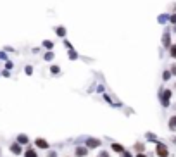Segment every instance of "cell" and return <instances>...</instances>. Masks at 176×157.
Here are the masks:
<instances>
[{
  "mask_svg": "<svg viewBox=\"0 0 176 157\" xmlns=\"http://www.w3.org/2000/svg\"><path fill=\"white\" fill-rule=\"evenodd\" d=\"M171 95H173V92L168 88H162L161 92H159V98H161L162 107H169V104H171Z\"/></svg>",
  "mask_w": 176,
  "mask_h": 157,
  "instance_id": "cell-1",
  "label": "cell"
},
{
  "mask_svg": "<svg viewBox=\"0 0 176 157\" xmlns=\"http://www.w3.org/2000/svg\"><path fill=\"white\" fill-rule=\"evenodd\" d=\"M155 154H157V157H169V149L166 147V143L157 142L155 143Z\"/></svg>",
  "mask_w": 176,
  "mask_h": 157,
  "instance_id": "cell-2",
  "label": "cell"
},
{
  "mask_svg": "<svg viewBox=\"0 0 176 157\" xmlns=\"http://www.w3.org/2000/svg\"><path fill=\"white\" fill-rule=\"evenodd\" d=\"M100 145H102V140L93 138V136H90V138H86V140H85V147H86L88 150L97 149V147H100Z\"/></svg>",
  "mask_w": 176,
  "mask_h": 157,
  "instance_id": "cell-3",
  "label": "cell"
},
{
  "mask_svg": "<svg viewBox=\"0 0 176 157\" xmlns=\"http://www.w3.org/2000/svg\"><path fill=\"white\" fill-rule=\"evenodd\" d=\"M9 149H11V152L14 154V155H19V154H23V145L17 142H12L11 145H9Z\"/></svg>",
  "mask_w": 176,
  "mask_h": 157,
  "instance_id": "cell-4",
  "label": "cell"
},
{
  "mask_svg": "<svg viewBox=\"0 0 176 157\" xmlns=\"http://www.w3.org/2000/svg\"><path fill=\"white\" fill-rule=\"evenodd\" d=\"M16 142L21 143V145H30V136L24 133H19L17 136H16Z\"/></svg>",
  "mask_w": 176,
  "mask_h": 157,
  "instance_id": "cell-5",
  "label": "cell"
},
{
  "mask_svg": "<svg viewBox=\"0 0 176 157\" xmlns=\"http://www.w3.org/2000/svg\"><path fill=\"white\" fill-rule=\"evenodd\" d=\"M35 145H36V149H41V150H47L49 149V142H47L45 138H36L35 140Z\"/></svg>",
  "mask_w": 176,
  "mask_h": 157,
  "instance_id": "cell-6",
  "label": "cell"
},
{
  "mask_svg": "<svg viewBox=\"0 0 176 157\" xmlns=\"http://www.w3.org/2000/svg\"><path fill=\"white\" fill-rule=\"evenodd\" d=\"M88 152H90V150L86 149V147H76V150H74V157H86L88 155Z\"/></svg>",
  "mask_w": 176,
  "mask_h": 157,
  "instance_id": "cell-7",
  "label": "cell"
},
{
  "mask_svg": "<svg viewBox=\"0 0 176 157\" xmlns=\"http://www.w3.org/2000/svg\"><path fill=\"white\" fill-rule=\"evenodd\" d=\"M162 45H164L166 49H169V47H171V35H169V31H166L164 35H162Z\"/></svg>",
  "mask_w": 176,
  "mask_h": 157,
  "instance_id": "cell-8",
  "label": "cell"
},
{
  "mask_svg": "<svg viewBox=\"0 0 176 157\" xmlns=\"http://www.w3.org/2000/svg\"><path fill=\"white\" fill-rule=\"evenodd\" d=\"M54 31H55V35H57L59 38H66V35H68V30H66L64 26H57Z\"/></svg>",
  "mask_w": 176,
  "mask_h": 157,
  "instance_id": "cell-9",
  "label": "cell"
},
{
  "mask_svg": "<svg viewBox=\"0 0 176 157\" xmlns=\"http://www.w3.org/2000/svg\"><path fill=\"white\" fill-rule=\"evenodd\" d=\"M133 150H135L136 154H142V152H145V143H143V142H136L135 145H133Z\"/></svg>",
  "mask_w": 176,
  "mask_h": 157,
  "instance_id": "cell-10",
  "label": "cell"
},
{
  "mask_svg": "<svg viewBox=\"0 0 176 157\" xmlns=\"http://www.w3.org/2000/svg\"><path fill=\"white\" fill-rule=\"evenodd\" d=\"M24 157H38V154H36V150H35L33 149V147H30V145H28V149L26 150H24Z\"/></svg>",
  "mask_w": 176,
  "mask_h": 157,
  "instance_id": "cell-11",
  "label": "cell"
},
{
  "mask_svg": "<svg viewBox=\"0 0 176 157\" xmlns=\"http://www.w3.org/2000/svg\"><path fill=\"white\" fill-rule=\"evenodd\" d=\"M111 150H112V152H117V154H121V152H124V147L123 145H119V143H111Z\"/></svg>",
  "mask_w": 176,
  "mask_h": 157,
  "instance_id": "cell-12",
  "label": "cell"
},
{
  "mask_svg": "<svg viewBox=\"0 0 176 157\" xmlns=\"http://www.w3.org/2000/svg\"><path fill=\"white\" fill-rule=\"evenodd\" d=\"M41 47L47 50H54V47H55V43H54L52 40H43V43H41Z\"/></svg>",
  "mask_w": 176,
  "mask_h": 157,
  "instance_id": "cell-13",
  "label": "cell"
},
{
  "mask_svg": "<svg viewBox=\"0 0 176 157\" xmlns=\"http://www.w3.org/2000/svg\"><path fill=\"white\" fill-rule=\"evenodd\" d=\"M168 126H169V130H171V131H174V130H176V114H174V116H171V117H169Z\"/></svg>",
  "mask_w": 176,
  "mask_h": 157,
  "instance_id": "cell-14",
  "label": "cell"
},
{
  "mask_svg": "<svg viewBox=\"0 0 176 157\" xmlns=\"http://www.w3.org/2000/svg\"><path fill=\"white\" fill-rule=\"evenodd\" d=\"M168 50H169V55H171V59H176V43H173Z\"/></svg>",
  "mask_w": 176,
  "mask_h": 157,
  "instance_id": "cell-15",
  "label": "cell"
},
{
  "mask_svg": "<svg viewBox=\"0 0 176 157\" xmlns=\"http://www.w3.org/2000/svg\"><path fill=\"white\" fill-rule=\"evenodd\" d=\"M43 59L45 60H52L54 59V50H47V52L43 54Z\"/></svg>",
  "mask_w": 176,
  "mask_h": 157,
  "instance_id": "cell-16",
  "label": "cell"
},
{
  "mask_svg": "<svg viewBox=\"0 0 176 157\" xmlns=\"http://www.w3.org/2000/svg\"><path fill=\"white\" fill-rule=\"evenodd\" d=\"M68 55H69V59H71V60H76V59H78V54L74 52V49H69V50H68Z\"/></svg>",
  "mask_w": 176,
  "mask_h": 157,
  "instance_id": "cell-17",
  "label": "cell"
},
{
  "mask_svg": "<svg viewBox=\"0 0 176 157\" xmlns=\"http://www.w3.org/2000/svg\"><path fill=\"white\" fill-rule=\"evenodd\" d=\"M171 71H169V69H166L164 73H162V79H164V81H168V79H171Z\"/></svg>",
  "mask_w": 176,
  "mask_h": 157,
  "instance_id": "cell-18",
  "label": "cell"
},
{
  "mask_svg": "<svg viewBox=\"0 0 176 157\" xmlns=\"http://www.w3.org/2000/svg\"><path fill=\"white\" fill-rule=\"evenodd\" d=\"M50 73H52V74H59V73H60V67L59 66H52V67H50Z\"/></svg>",
  "mask_w": 176,
  "mask_h": 157,
  "instance_id": "cell-19",
  "label": "cell"
},
{
  "mask_svg": "<svg viewBox=\"0 0 176 157\" xmlns=\"http://www.w3.org/2000/svg\"><path fill=\"white\" fill-rule=\"evenodd\" d=\"M24 73L26 74H33V66H26L24 67Z\"/></svg>",
  "mask_w": 176,
  "mask_h": 157,
  "instance_id": "cell-20",
  "label": "cell"
},
{
  "mask_svg": "<svg viewBox=\"0 0 176 157\" xmlns=\"http://www.w3.org/2000/svg\"><path fill=\"white\" fill-rule=\"evenodd\" d=\"M64 47H66V49H73V45H71V41H69V40H64Z\"/></svg>",
  "mask_w": 176,
  "mask_h": 157,
  "instance_id": "cell-21",
  "label": "cell"
},
{
  "mask_svg": "<svg viewBox=\"0 0 176 157\" xmlns=\"http://www.w3.org/2000/svg\"><path fill=\"white\" fill-rule=\"evenodd\" d=\"M169 71H171V74H173V76H176V64H173V66L169 67Z\"/></svg>",
  "mask_w": 176,
  "mask_h": 157,
  "instance_id": "cell-22",
  "label": "cell"
},
{
  "mask_svg": "<svg viewBox=\"0 0 176 157\" xmlns=\"http://www.w3.org/2000/svg\"><path fill=\"white\" fill-rule=\"evenodd\" d=\"M119 155H121V157H133V155H131L130 152H128V150H124V152H121Z\"/></svg>",
  "mask_w": 176,
  "mask_h": 157,
  "instance_id": "cell-23",
  "label": "cell"
},
{
  "mask_svg": "<svg viewBox=\"0 0 176 157\" xmlns=\"http://www.w3.org/2000/svg\"><path fill=\"white\" fill-rule=\"evenodd\" d=\"M169 21H171L173 24H176V14H171V16H169Z\"/></svg>",
  "mask_w": 176,
  "mask_h": 157,
  "instance_id": "cell-24",
  "label": "cell"
},
{
  "mask_svg": "<svg viewBox=\"0 0 176 157\" xmlns=\"http://www.w3.org/2000/svg\"><path fill=\"white\" fill-rule=\"evenodd\" d=\"M98 157H111V155H109V152H107V150H102V152H100V155H98Z\"/></svg>",
  "mask_w": 176,
  "mask_h": 157,
  "instance_id": "cell-25",
  "label": "cell"
},
{
  "mask_svg": "<svg viewBox=\"0 0 176 157\" xmlns=\"http://www.w3.org/2000/svg\"><path fill=\"white\" fill-rule=\"evenodd\" d=\"M49 157H57V152H55V150H50V152H49Z\"/></svg>",
  "mask_w": 176,
  "mask_h": 157,
  "instance_id": "cell-26",
  "label": "cell"
},
{
  "mask_svg": "<svg viewBox=\"0 0 176 157\" xmlns=\"http://www.w3.org/2000/svg\"><path fill=\"white\" fill-rule=\"evenodd\" d=\"M2 76H5V78H9V76H11V73H9V71H4V73H2Z\"/></svg>",
  "mask_w": 176,
  "mask_h": 157,
  "instance_id": "cell-27",
  "label": "cell"
},
{
  "mask_svg": "<svg viewBox=\"0 0 176 157\" xmlns=\"http://www.w3.org/2000/svg\"><path fill=\"white\" fill-rule=\"evenodd\" d=\"M135 157H147V154H145V152H142V154H136Z\"/></svg>",
  "mask_w": 176,
  "mask_h": 157,
  "instance_id": "cell-28",
  "label": "cell"
},
{
  "mask_svg": "<svg viewBox=\"0 0 176 157\" xmlns=\"http://www.w3.org/2000/svg\"><path fill=\"white\" fill-rule=\"evenodd\" d=\"M0 59H4V60H5V59H7V55H5L4 52H0Z\"/></svg>",
  "mask_w": 176,
  "mask_h": 157,
  "instance_id": "cell-29",
  "label": "cell"
},
{
  "mask_svg": "<svg viewBox=\"0 0 176 157\" xmlns=\"http://www.w3.org/2000/svg\"><path fill=\"white\" fill-rule=\"evenodd\" d=\"M171 140H173V143H174V145H176V136H173Z\"/></svg>",
  "mask_w": 176,
  "mask_h": 157,
  "instance_id": "cell-30",
  "label": "cell"
},
{
  "mask_svg": "<svg viewBox=\"0 0 176 157\" xmlns=\"http://www.w3.org/2000/svg\"><path fill=\"white\" fill-rule=\"evenodd\" d=\"M173 31H174V33H176V24H174V26H173Z\"/></svg>",
  "mask_w": 176,
  "mask_h": 157,
  "instance_id": "cell-31",
  "label": "cell"
},
{
  "mask_svg": "<svg viewBox=\"0 0 176 157\" xmlns=\"http://www.w3.org/2000/svg\"><path fill=\"white\" fill-rule=\"evenodd\" d=\"M0 154H2V149H0Z\"/></svg>",
  "mask_w": 176,
  "mask_h": 157,
  "instance_id": "cell-32",
  "label": "cell"
},
{
  "mask_svg": "<svg viewBox=\"0 0 176 157\" xmlns=\"http://www.w3.org/2000/svg\"><path fill=\"white\" fill-rule=\"evenodd\" d=\"M174 88H176V83H174Z\"/></svg>",
  "mask_w": 176,
  "mask_h": 157,
  "instance_id": "cell-33",
  "label": "cell"
},
{
  "mask_svg": "<svg viewBox=\"0 0 176 157\" xmlns=\"http://www.w3.org/2000/svg\"><path fill=\"white\" fill-rule=\"evenodd\" d=\"M66 157H69V155H66Z\"/></svg>",
  "mask_w": 176,
  "mask_h": 157,
  "instance_id": "cell-34",
  "label": "cell"
}]
</instances>
